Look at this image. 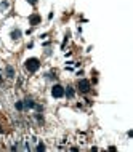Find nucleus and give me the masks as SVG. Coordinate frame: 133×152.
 Listing matches in <instances>:
<instances>
[{
	"mask_svg": "<svg viewBox=\"0 0 133 152\" xmlns=\"http://www.w3.org/2000/svg\"><path fill=\"white\" fill-rule=\"evenodd\" d=\"M39 67H40V61L37 58H29L26 61V69H27L29 72H35Z\"/></svg>",
	"mask_w": 133,
	"mask_h": 152,
	"instance_id": "obj_1",
	"label": "nucleus"
},
{
	"mask_svg": "<svg viewBox=\"0 0 133 152\" xmlns=\"http://www.w3.org/2000/svg\"><path fill=\"white\" fill-rule=\"evenodd\" d=\"M51 94H53V98H63L64 96V88L61 85H55L51 88Z\"/></svg>",
	"mask_w": 133,
	"mask_h": 152,
	"instance_id": "obj_2",
	"label": "nucleus"
},
{
	"mask_svg": "<svg viewBox=\"0 0 133 152\" xmlns=\"http://www.w3.org/2000/svg\"><path fill=\"white\" fill-rule=\"evenodd\" d=\"M79 90H80V93H88L90 91V82L88 80H80L79 82Z\"/></svg>",
	"mask_w": 133,
	"mask_h": 152,
	"instance_id": "obj_3",
	"label": "nucleus"
},
{
	"mask_svg": "<svg viewBox=\"0 0 133 152\" xmlns=\"http://www.w3.org/2000/svg\"><path fill=\"white\" fill-rule=\"evenodd\" d=\"M30 24H32V26H35V24H39V23H40V16H39V15H34V16H30Z\"/></svg>",
	"mask_w": 133,
	"mask_h": 152,
	"instance_id": "obj_4",
	"label": "nucleus"
},
{
	"mask_svg": "<svg viewBox=\"0 0 133 152\" xmlns=\"http://www.w3.org/2000/svg\"><path fill=\"white\" fill-rule=\"evenodd\" d=\"M26 107H35V103L32 101V99H30V98H27V99H26Z\"/></svg>",
	"mask_w": 133,
	"mask_h": 152,
	"instance_id": "obj_5",
	"label": "nucleus"
},
{
	"mask_svg": "<svg viewBox=\"0 0 133 152\" xmlns=\"http://www.w3.org/2000/svg\"><path fill=\"white\" fill-rule=\"evenodd\" d=\"M7 75L8 77H15V71H13L11 66H7Z\"/></svg>",
	"mask_w": 133,
	"mask_h": 152,
	"instance_id": "obj_6",
	"label": "nucleus"
},
{
	"mask_svg": "<svg viewBox=\"0 0 133 152\" xmlns=\"http://www.w3.org/2000/svg\"><path fill=\"white\" fill-rule=\"evenodd\" d=\"M66 94H68L69 98H72L74 96V90H72V86H68V88H66V91H64Z\"/></svg>",
	"mask_w": 133,
	"mask_h": 152,
	"instance_id": "obj_7",
	"label": "nucleus"
},
{
	"mask_svg": "<svg viewBox=\"0 0 133 152\" xmlns=\"http://www.w3.org/2000/svg\"><path fill=\"white\" fill-rule=\"evenodd\" d=\"M11 37H13V38H19V37H21V32H19V30H13V32H11Z\"/></svg>",
	"mask_w": 133,
	"mask_h": 152,
	"instance_id": "obj_8",
	"label": "nucleus"
},
{
	"mask_svg": "<svg viewBox=\"0 0 133 152\" xmlns=\"http://www.w3.org/2000/svg\"><path fill=\"white\" fill-rule=\"evenodd\" d=\"M23 107H24V104L21 103V101H18V103H16V109H18V111H21Z\"/></svg>",
	"mask_w": 133,
	"mask_h": 152,
	"instance_id": "obj_9",
	"label": "nucleus"
},
{
	"mask_svg": "<svg viewBox=\"0 0 133 152\" xmlns=\"http://www.w3.org/2000/svg\"><path fill=\"white\" fill-rule=\"evenodd\" d=\"M37 150H39V152L45 150V146H43V144H39V146H37Z\"/></svg>",
	"mask_w": 133,
	"mask_h": 152,
	"instance_id": "obj_10",
	"label": "nucleus"
},
{
	"mask_svg": "<svg viewBox=\"0 0 133 152\" xmlns=\"http://www.w3.org/2000/svg\"><path fill=\"white\" fill-rule=\"evenodd\" d=\"M27 2L30 3V5H34V3H35V2H37V0H27Z\"/></svg>",
	"mask_w": 133,
	"mask_h": 152,
	"instance_id": "obj_11",
	"label": "nucleus"
}]
</instances>
